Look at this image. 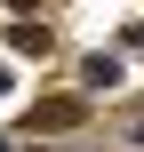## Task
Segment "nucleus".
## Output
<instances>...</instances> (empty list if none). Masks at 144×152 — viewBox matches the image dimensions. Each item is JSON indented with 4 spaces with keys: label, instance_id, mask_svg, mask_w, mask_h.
<instances>
[{
    "label": "nucleus",
    "instance_id": "nucleus-1",
    "mask_svg": "<svg viewBox=\"0 0 144 152\" xmlns=\"http://www.w3.org/2000/svg\"><path fill=\"white\" fill-rule=\"evenodd\" d=\"M0 96H8V72H0Z\"/></svg>",
    "mask_w": 144,
    "mask_h": 152
}]
</instances>
